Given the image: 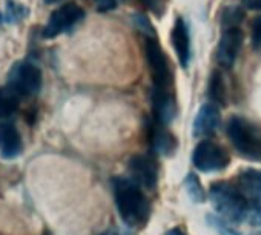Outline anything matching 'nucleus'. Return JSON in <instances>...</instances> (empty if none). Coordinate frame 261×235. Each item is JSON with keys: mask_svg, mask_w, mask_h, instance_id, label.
<instances>
[{"mask_svg": "<svg viewBox=\"0 0 261 235\" xmlns=\"http://www.w3.org/2000/svg\"><path fill=\"white\" fill-rule=\"evenodd\" d=\"M165 126L166 125H163L154 119L149 125V129H148L151 148L159 155H171L177 148L175 137Z\"/></svg>", "mask_w": 261, "mask_h": 235, "instance_id": "ddd939ff", "label": "nucleus"}, {"mask_svg": "<svg viewBox=\"0 0 261 235\" xmlns=\"http://www.w3.org/2000/svg\"><path fill=\"white\" fill-rule=\"evenodd\" d=\"M129 174L130 178L145 189H154L159 183V165L151 155H134L129 160Z\"/></svg>", "mask_w": 261, "mask_h": 235, "instance_id": "1a4fd4ad", "label": "nucleus"}, {"mask_svg": "<svg viewBox=\"0 0 261 235\" xmlns=\"http://www.w3.org/2000/svg\"><path fill=\"white\" fill-rule=\"evenodd\" d=\"M142 2L146 5V7H149L151 10H154V11H157V5H159V2L157 0H142Z\"/></svg>", "mask_w": 261, "mask_h": 235, "instance_id": "bb28decb", "label": "nucleus"}, {"mask_svg": "<svg viewBox=\"0 0 261 235\" xmlns=\"http://www.w3.org/2000/svg\"><path fill=\"white\" fill-rule=\"evenodd\" d=\"M7 86L19 97H33L42 88V71L31 62H19L8 74Z\"/></svg>", "mask_w": 261, "mask_h": 235, "instance_id": "20e7f679", "label": "nucleus"}, {"mask_svg": "<svg viewBox=\"0 0 261 235\" xmlns=\"http://www.w3.org/2000/svg\"><path fill=\"white\" fill-rule=\"evenodd\" d=\"M27 16V8L20 4H16L13 0H8L7 2V14H5V20L8 23H14L22 20Z\"/></svg>", "mask_w": 261, "mask_h": 235, "instance_id": "412c9836", "label": "nucleus"}, {"mask_svg": "<svg viewBox=\"0 0 261 235\" xmlns=\"http://www.w3.org/2000/svg\"><path fill=\"white\" fill-rule=\"evenodd\" d=\"M165 235H188L181 227H174V229H171V230H168Z\"/></svg>", "mask_w": 261, "mask_h": 235, "instance_id": "a878e982", "label": "nucleus"}, {"mask_svg": "<svg viewBox=\"0 0 261 235\" xmlns=\"http://www.w3.org/2000/svg\"><path fill=\"white\" fill-rule=\"evenodd\" d=\"M83 17H85V11L79 5L66 4L63 7L57 8L51 14L46 27L43 28V36L46 39H53V37H57V36H60L63 33H68Z\"/></svg>", "mask_w": 261, "mask_h": 235, "instance_id": "0eeeda50", "label": "nucleus"}, {"mask_svg": "<svg viewBox=\"0 0 261 235\" xmlns=\"http://www.w3.org/2000/svg\"><path fill=\"white\" fill-rule=\"evenodd\" d=\"M145 54H146V62H148L155 86L162 89H168L172 85V74H171L166 56L162 46L157 43V40L148 39L145 45Z\"/></svg>", "mask_w": 261, "mask_h": 235, "instance_id": "6e6552de", "label": "nucleus"}, {"mask_svg": "<svg viewBox=\"0 0 261 235\" xmlns=\"http://www.w3.org/2000/svg\"><path fill=\"white\" fill-rule=\"evenodd\" d=\"M57 2H62V0H45V4H57Z\"/></svg>", "mask_w": 261, "mask_h": 235, "instance_id": "c85d7f7f", "label": "nucleus"}, {"mask_svg": "<svg viewBox=\"0 0 261 235\" xmlns=\"http://www.w3.org/2000/svg\"><path fill=\"white\" fill-rule=\"evenodd\" d=\"M94 4L98 11H112L117 7L115 0H94Z\"/></svg>", "mask_w": 261, "mask_h": 235, "instance_id": "b1692460", "label": "nucleus"}, {"mask_svg": "<svg viewBox=\"0 0 261 235\" xmlns=\"http://www.w3.org/2000/svg\"><path fill=\"white\" fill-rule=\"evenodd\" d=\"M207 95L212 100V103L215 105H223L226 103V88H224V82H223V75L220 71H214L211 79H209V89H207Z\"/></svg>", "mask_w": 261, "mask_h": 235, "instance_id": "f3484780", "label": "nucleus"}, {"mask_svg": "<svg viewBox=\"0 0 261 235\" xmlns=\"http://www.w3.org/2000/svg\"><path fill=\"white\" fill-rule=\"evenodd\" d=\"M243 17H244V13H243L241 8H238V7H229L223 13L221 23L226 27V30L227 28H235V27H238L243 22Z\"/></svg>", "mask_w": 261, "mask_h": 235, "instance_id": "aec40b11", "label": "nucleus"}, {"mask_svg": "<svg viewBox=\"0 0 261 235\" xmlns=\"http://www.w3.org/2000/svg\"><path fill=\"white\" fill-rule=\"evenodd\" d=\"M134 23H136L137 28H140V31L154 36V28H152L151 22H149L145 16H142V14H134Z\"/></svg>", "mask_w": 261, "mask_h": 235, "instance_id": "5701e85b", "label": "nucleus"}, {"mask_svg": "<svg viewBox=\"0 0 261 235\" xmlns=\"http://www.w3.org/2000/svg\"><path fill=\"white\" fill-rule=\"evenodd\" d=\"M207 224L218 233V235H241L232 224L229 220L223 218L221 215L217 214H207L206 217Z\"/></svg>", "mask_w": 261, "mask_h": 235, "instance_id": "a211bd4d", "label": "nucleus"}, {"mask_svg": "<svg viewBox=\"0 0 261 235\" xmlns=\"http://www.w3.org/2000/svg\"><path fill=\"white\" fill-rule=\"evenodd\" d=\"M23 143L22 136L14 123L2 122L0 123V157L4 160H14L22 155Z\"/></svg>", "mask_w": 261, "mask_h": 235, "instance_id": "9b49d317", "label": "nucleus"}, {"mask_svg": "<svg viewBox=\"0 0 261 235\" xmlns=\"http://www.w3.org/2000/svg\"><path fill=\"white\" fill-rule=\"evenodd\" d=\"M185 186H186V192L191 197V200L194 203H203L206 201V192L198 180V177L195 174H188V177L185 178Z\"/></svg>", "mask_w": 261, "mask_h": 235, "instance_id": "6ab92c4d", "label": "nucleus"}, {"mask_svg": "<svg viewBox=\"0 0 261 235\" xmlns=\"http://www.w3.org/2000/svg\"><path fill=\"white\" fill-rule=\"evenodd\" d=\"M152 100V111H154V119L163 125H169L175 119V100L174 97L162 88H157L151 94Z\"/></svg>", "mask_w": 261, "mask_h": 235, "instance_id": "4468645a", "label": "nucleus"}, {"mask_svg": "<svg viewBox=\"0 0 261 235\" xmlns=\"http://www.w3.org/2000/svg\"><path fill=\"white\" fill-rule=\"evenodd\" d=\"M19 95L8 86L0 88V122H7L16 114L19 106Z\"/></svg>", "mask_w": 261, "mask_h": 235, "instance_id": "dca6fc26", "label": "nucleus"}, {"mask_svg": "<svg viewBox=\"0 0 261 235\" xmlns=\"http://www.w3.org/2000/svg\"><path fill=\"white\" fill-rule=\"evenodd\" d=\"M209 197L214 209L223 218L229 220L230 223L247 221V201L237 185L227 181H217L211 186Z\"/></svg>", "mask_w": 261, "mask_h": 235, "instance_id": "f03ea898", "label": "nucleus"}, {"mask_svg": "<svg viewBox=\"0 0 261 235\" xmlns=\"http://www.w3.org/2000/svg\"><path fill=\"white\" fill-rule=\"evenodd\" d=\"M227 136L237 152L252 162H261V128L240 115L227 122Z\"/></svg>", "mask_w": 261, "mask_h": 235, "instance_id": "7ed1b4c3", "label": "nucleus"}, {"mask_svg": "<svg viewBox=\"0 0 261 235\" xmlns=\"http://www.w3.org/2000/svg\"><path fill=\"white\" fill-rule=\"evenodd\" d=\"M2 22H4V17H2V16H0V25H2Z\"/></svg>", "mask_w": 261, "mask_h": 235, "instance_id": "c756f323", "label": "nucleus"}, {"mask_svg": "<svg viewBox=\"0 0 261 235\" xmlns=\"http://www.w3.org/2000/svg\"><path fill=\"white\" fill-rule=\"evenodd\" d=\"M237 186L243 192L249 217L247 221L252 226H261V171L259 169H246L238 175Z\"/></svg>", "mask_w": 261, "mask_h": 235, "instance_id": "39448f33", "label": "nucleus"}, {"mask_svg": "<svg viewBox=\"0 0 261 235\" xmlns=\"http://www.w3.org/2000/svg\"><path fill=\"white\" fill-rule=\"evenodd\" d=\"M218 128H220L218 108L212 103L201 106V109L198 111L195 120H194V126H192L194 137H197V139L211 137L218 131Z\"/></svg>", "mask_w": 261, "mask_h": 235, "instance_id": "f8f14e48", "label": "nucleus"}, {"mask_svg": "<svg viewBox=\"0 0 261 235\" xmlns=\"http://www.w3.org/2000/svg\"><path fill=\"white\" fill-rule=\"evenodd\" d=\"M243 45V33L235 28H227L220 39L218 48H217V59L218 63L223 68H232V65L237 60V56Z\"/></svg>", "mask_w": 261, "mask_h": 235, "instance_id": "9d476101", "label": "nucleus"}, {"mask_svg": "<svg viewBox=\"0 0 261 235\" xmlns=\"http://www.w3.org/2000/svg\"><path fill=\"white\" fill-rule=\"evenodd\" d=\"M243 5L253 11H261V0H243Z\"/></svg>", "mask_w": 261, "mask_h": 235, "instance_id": "393cba45", "label": "nucleus"}, {"mask_svg": "<svg viewBox=\"0 0 261 235\" xmlns=\"http://www.w3.org/2000/svg\"><path fill=\"white\" fill-rule=\"evenodd\" d=\"M252 46L256 51L261 49V16L255 17L252 23Z\"/></svg>", "mask_w": 261, "mask_h": 235, "instance_id": "4be33fe9", "label": "nucleus"}, {"mask_svg": "<svg viewBox=\"0 0 261 235\" xmlns=\"http://www.w3.org/2000/svg\"><path fill=\"white\" fill-rule=\"evenodd\" d=\"M117 235H134V233L130 232V227H129V226H126V227H123V230H121L120 233H117Z\"/></svg>", "mask_w": 261, "mask_h": 235, "instance_id": "cd10ccee", "label": "nucleus"}, {"mask_svg": "<svg viewBox=\"0 0 261 235\" xmlns=\"http://www.w3.org/2000/svg\"><path fill=\"white\" fill-rule=\"evenodd\" d=\"M112 192L118 215L124 226L142 227L151 217V201L142 186L133 178L115 177L112 180Z\"/></svg>", "mask_w": 261, "mask_h": 235, "instance_id": "f257e3e1", "label": "nucleus"}, {"mask_svg": "<svg viewBox=\"0 0 261 235\" xmlns=\"http://www.w3.org/2000/svg\"><path fill=\"white\" fill-rule=\"evenodd\" d=\"M252 235H261V230H259V232H256V233H252Z\"/></svg>", "mask_w": 261, "mask_h": 235, "instance_id": "7c9ffc66", "label": "nucleus"}, {"mask_svg": "<svg viewBox=\"0 0 261 235\" xmlns=\"http://www.w3.org/2000/svg\"><path fill=\"white\" fill-rule=\"evenodd\" d=\"M172 45L178 56L180 65L183 68H186L189 65V59H191V42H189L188 27L181 17L177 19V22L172 28Z\"/></svg>", "mask_w": 261, "mask_h": 235, "instance_id": "2eb2a0df", "label": "nucleus"}, {"mask_svg": "<svg viewBox=\"0 0 261 235\" xmlns=\"http://www.w3.org/2000/svg\"><path fill=\"white\" fill-rule=\"evenodd\" d=\"M192 162L201 172H220L229 166L230 157L223 146L211 140H203L195 146Z\"/></svg>", "mask_w": 261, "mask_h": 235, "instance_id": "423d86ee", "label": "nucleus"}]
</instances>
